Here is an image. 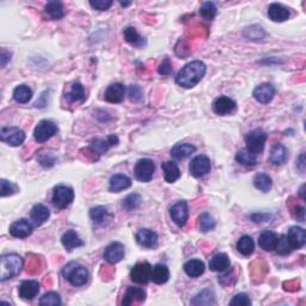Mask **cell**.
Listing matches in <instances>:
<instances>
[{"mask_svg": "<svg viewBox=\"0 0 306 306\" xmlns=\"http://www.w3.org/2000/svg\"><path fill=\"white\" fill-rule=\"evenodd\" d=\"M205 74H206V65L200 60L191 61L178 72L176 83L185 89H191L200 83Z\"/></svg>", "mask_w": 306, "mask_h": 306, "instance_id": "cell-1", "label": "cell"}, {"mask_svg": "<svg viewBox=\"0 0 306 306\" xmlns=\"http://www.w3.org/2000/svg\"><path fill=\"white\" fill-rule=\"evenodd\" d=\"M23 259L17 253H6L0 259V279L2 281L17 276L23 268Z\"/></svg>", "mask_w": 306, "mask_h": 306, "instance_id": "cell-2", "label": "cell"}, {"mask_svg": "<svg viewBox=\"0 0 306 306\" xmlns=\"http://www.w3.org/2000/svg\"><path fill=\"white\" fill-rule=\"evenodd\" d=\"M64 276L71 282V285L74 287H80V286L85 285L89 280V272L85 267L79 266L76 262L70 263L65 267Z\"/></svg>", "mask_w": 306, "mask_h": 306, "instance_id": "cell-3", "label": "cell"}, {"mask_svg": "<svg viewBox=\"0 0 306 306\" xmlns=\"http://www.w3.org/2000/svg\"><path fill=\"white\" fill-rule=\"evenodd\" d=\"M267 141V133L261 128L253 129L245 135L246 149L252 155H260L265 149Z\"/></svg>", "mask_w": 306, "mask_h": 306, "instance_id": "cell-4", "label": "cell"}, {"mask_svg": "<svg viewBox=\"0 0 306 306\" xmlns=\"http://www.w3.org/2000/svg\"><path fill=\"white\" fill-rule=\"evenodd\" d=\"M74 200V191L72 188L67 187V185H58L54 188L53 197H52V202L54 207L58 210H65L73 202Z\"/></svg>", "mask_w": 306, "mask_h": 306, "instance_id": "cell-5", "label": "cell"}, {"mask_svg": "<svg viewBox=\"0 0 306 306\" xmlns=\"http://www.w3.org/2000/svg\"><path fill=\"white\" fill-rule=\"evenodd\" d=\"M58 132V127L53 121H49V120H42L41 122H38V125L36 126L34 131V138L37 142L40 144H43V142L48 141L50 138L57 134Z\"/></svg>", "mask_w": 306, "mask_h": 306, "instance_id": "cell-6", "label": "cell"}, {"mask_svg": "<svg viewBox=\"0 0 306 306\" xmlns=\"http://www.w3.org/2000/svg\"><path fill=\"white\" fill-rule=\"evenodd\" d=\"M119 144V138L116 135H109L107 139H96L91 142L87 151L93 155V159H97L103 153H106L110 147Z\"/></svg>", "mask_w": 306, "mask_h": 306, "instance_id": "cell-7", "label": "cell"}, {"mask_svg": "<svg viewBox=\"0 0 306 306\" xmlns=\"http://www.w3.org/2000/svg\"><path fill=\"white\" fill-rule=\"evenodd\" d=\"M0 139L10 146H21L25 140V134L18 127H4L0 131Z\"/></svg>", "mask_w": 306, "mask_h": 306, "instance_id": "cell-8", "label": "cell"}, {"mask_svg": "<svg viewBox=\"0 0 306 306\" xmlns=\"http://www.w3.org/2000/svg\"><path fill=\"white\" fill-rule=\"evenodd\" d=\"M155 163L151 159L144 158L138 161L134 168V175L136 180L141 182H149L155 174Z\"/></svg>", "mask_w": 306, "mask_h": 306, "instance_id": "cell-9", "label": "cell"}, {"mask_svg": "<svg viewBox=\"0 0 306 306\" xmlns=\"http://www.w3.org/2000/svg\"><path fill=\"white\" fill-rule=\"evenodd\" d=\"M152 275V267L147 262L138 263L133 267L131 270V279L132 281L136 282V284L145 285L151 280Z\"/></svg>", "mask_w": 306, "mask_h": 306, "instance_id": "cell-10", "label": "cell"}, {"mask_svg": "<svg viewBox=\"0 0 306 306\" xmlns=\"http://www.w3.org/2000/svg\"><path fill=\"white\" fill-rule=\"evenodd\" d=\"M189 171L194 177H202L211 171V161L207 156H196L189 165Z\"/></svg>", "mask_w": 306, "mask_h": 306, "instance_id": "cell-11", "label": "cell"}, {"mask_svg": "<svg viewBox=\"0 0 306 306\" xmlns=\"http://www.w3.org/2000/svg\"><path fill=\"white\" fill-rule=\"evenodd\" d=\"M171 219L178 227H183L187 224L188 217H189V211H188V205L185 201H178L170 208Z\"/></svg>", "mask_w": 306, "mask_h": 306, "instance_id": "cell-12", "label": "cell"}, {"mask_svg": "<svg viewBox=\"0 0 306 306\" xmlns=\"http://www.w3.org/2000/svg\"><path fill=\"white\" fill-rule=\"evenodd\" d=\"M237 108V104L233 99L229 98L226 96L218 97V98L213 102V110L218 115H229V114L233 113Z\"/></svg>", "mask_w": 306, "mask_h": 306, "instance_id": "cell-13", "label": "cell"}, {"mask_svg": "<svg viewBox=\"0 0 306 306\" xmlns=\"http://www.w3.org/2000/svg\"><path fill=\"white\" fill-rule=\"evenodd\" d=\"M125 257V246L121 243L114 242L104 250V260L109 263H117Z\"/></svg>", "mask_w": 306, "mask_h": 306, "instance_id": "cell-14", "label": "cell"}, {"mask_svg": "<svg viewBox=\"0 0 306 306\" xmlns=\"http://www.w3.org/2000/svg\"><path fill=\"white\" fill-rule=\"evenodd\" d=\"M10 233L16 238H27L32 233V225L27 219H19L10 226Z\"/></svg>", "mask_w": 306, "mask_h": 306, "instance_id": "cell-15", "label": "cell"}, {"mask_svg": "<svg viewBox=\"0 0 306 306\" xmlns=\"http://www.w3.org/2000/svg\"><path fill=\"white\" fill-rule=\"evenodd\" d=\"M40 292V284L34 280H27L23 281L18 288L19 297L24 300H32Z\"/></svg>", "mask_w": 306, "mask_h": 306, "instance_id": "cell-16", "label": "cell"}, {"mask_svg": "<svg viewBox=\"0 0 306 306\" xmlns=\"http://www.w3.org/2000/svg\"><path fill=\"white\" fill-rule=\"evenodd\" d=\"M287 240L293 249H300L305 245L306 242V232L304 229L299 226H293L289 229L287 236Z\"/></svg>", "mask_w": 306, "mask_h": 306, "instance_id": "cell-17", "label": "cell"}, {"mask_svg": "<svg viewBox=\"0 0 306 306\" xmlns=\"http://www.w3.org/2000/svg\"><path fill=\"white\" fill-rule=\"evenodd\" d=\"M126 96V87L121 83H115L108 86L104 93V98L110 103H121Z\"/></svg>", "mask_w": 306, "mask_h": 306, "instance_id": "cell-18", "label": "cell"}, {"mask_svg": "<svg viewBox=\"0 0 306 306\" xmlns=\"http://www.w3.org/2000/svg\"><path fill=\"white\" fill-rule=\"evenodd\" d=\"M275 96V87L272 84L265 83L261 84L253 90V97L256 100H259L260 103H269L270 100L274 98Z\"/></svg>", "mask_w": 306, "mask_h": 306, "instance_id": "cell-19", "label": "cell"}, {"mask_svg": "<svg viewBox=\"0 0 306 306\" xmlns=\"http://www.w3.org/2000/svg\"><path fill=\"white\" fill-rule=\"evenodd\" d=\"M136 242L144 248H153L158 242V236L155 231L149 229H141L136 233Z\"/></svg>", "mask_w": 306, "mask_h": 306, "instance_id": "cell-20", "label": "cell"}, {"mask_svg": "<svg viewBox=\"0 0 306 306\" xmlns=\"http://www.w3.org/2000/svg\"><path fill=\"white\" fill-rule=\"evenodd\" d=\"M289 10L286 6L278 4V3H273L268 8V17L273 22H285L289 18Z\"/></svg>", "mask_w": 306, "mask_h": 306, "instance_id": "cell-21", "label": "cell"}, {"mask_svg": "<svg viewBox=\"0 0 306 306\" xmlns=\"http://www.w3.org/2000/svg\"><path fill=\"white\" fill-rule=\"evenodd\" d=\"M278 242H279L278 234L269 230L262 232L259 238V245L261 246V249L265 250V251H273V250H275L276 245H278Z\"/></svg>", "mask_w": 306, "mask_h": 306, "instance_id": "cell-22", "label": "cell"}, {"mask_svg": "<svg viewBox=\"0 0 306 306\" xmlns=\"http://www.w3.org/2000/svg\"><path fill=\"white\" fill-rule=\"evenodd\" d=\"M131 185H132V181L128 176L122 175V174H117V175H114L113 177L110 178L109 190L113 191V193H120L121 190L128 189Z\"/></svg>", "mask_w": 306, "mask_h": 306, "instance_id": "cell-23", "label": "cell"}, {"mask_svg": "<svg viewBox=\"0 0 306 306\" xmlns=\"http://www.w3.org/2000/svg\"><path fill=\"white\" fill-rule=\"evenodd\" d=\"M61 242H63V245L66 248L67 251H72L73 249L84 245V242L81 240L79 234L74 230L66 231V232L64 233V236L61 237Z\"/></svg>", "mask_w": 306, "mask_h": 306, "instance_id": "cell-24", "label": "cell"}, {"mask_svg": "<svg viewBox=\"0 0 306 306\" xmlns=\"http://www.w3.org/2000/svg\"><path fill=\"white\" fill-rule=\"evenodd\" d=\"M85 91H84V87L80 83H73L70 90L65 93V99L68 103H81L85 100Z\"/></svg>", "mask_w": 306, "mask_h": 306, "instance_id": "cell-25", "label": "cell"}, {"mask_svg": "<svg viewBox=\"0 0 306 306\" xmlns=\"http://www.w3.org/2000/svg\"><path fill=\"white\" fill-rule=\"evenodd\" d=\"M49 216H50L49 210L41 203H38V205H36V206L32 207L31 214H30L31 220H32V223H34L35 226L43 225L45 221L48 220Z\"/></svg>", "mask_w": 306, "mask_h": 306, "instance_id": "cell-26", "label": "cell"}, {"mask_svg": "<svg viewBox=\"0 0 306 306\" xmlns=\"http://www.w3.org/2000/svg\"><path fill=\"white\" fill-rule=\"evenodd\" d=\"M288 158V152L287 148L284 145L276 144L270 149L269 155V162L274 165H281L287 161Z\"/></svg>", "mask_w": 306, "mask_h": 306, "instance_id": "cell-27", "label": "cell"}, {"mask_svg": "<svg viewBox=\"0 0 306 306\" xmlns=\"http://www.w3.org/2000/svg\"><path fill=\"white\" fill-rule=\"evenodd\" d=\"M146 299V292L139 287H129L127 289L122 304L125 306L132 305L133 302H142Z\"/></svg>", "mask_w": 306, "mask_h": 306, "instance_id": "cell-28", "label": "cell"}, {"mask_svg": "<svg viewBox=\"0 0 306 306\" xmlns=\"http://www.w3.org/2000/svg\"><path fill=\"white\" fill-rule=\"evenodd\" d=\"M231 262L226 253H217L211 259L210 268L213 272H226L230 268Z\"/></svg>", "mask_w": 306, "mask_h": 306, "instance_id": "cell-29", "label": "cell"}, {"mask_svg": "<svg viewBox=\"0 0 306 306\" xmlns=\"http://www.w3.org/2000/svg\"><path fill=\"white\" fill-rule=\"evenodd\" d=\"M163 172H164V177L165 181L168 182V183H174L178 180V178L181 177V170L180 168L177 167V164L174 162H165L163 163L162 165Z\"/></svg>", "mask_w": 306, "mask_h": 306, "instance_id": "cell-30", "label": "cell"}, {"mask_svg": "<svg viewBox=\"0 0 306 306\" xmlns=\"http://www.w3.org/2000/svg\"><path fill=\"white\" fill-rule=\"evenodd\" d=\"M196 151L194 145L188 144V142H181V144L175 145L171 149V156L176 159H185Z\"/></svg>", "mask_w": 306, "mask_h": 306, "instance_id": "cell-31", "label": "cell"}, {"mask_svg": "<svg viewBox=\"0 0 306 306\" xmlns=\"http://www.w3.org/2000/svg\"><path fill=\"white\" fill-rule=\"evenodd\" d=\"M170 278V272L169 268L165 265H157L152 268V275L151 280L155 284L163 285L168 281Z\"/></svg>", "mask_w": 306, "mask_h": 306, "instance_id": "cell-32", "label": "cell"}, {"mask_svg": "<svg viewBox=\"0 0 306 306\" xmlns=\"http://www.w3.org/2000/svg\"><path fill=\"white\" fill-rule=\"evenodd\" d=\"M184 272L190 278H198L205 273V263L200 260H190L184 265Z\"/></svg>", "mask_w": 306, "mask_h": 306, "instance_id": "cell-33", "label": "cell"}, {"mask_svg": "<svg viewBox=\"0 0 306 306\" xmlns=\"http://www.w3.org/2000/svg\"><path fill=\"white\" fill-rule=\"evenodd\" d=\"M90 217H91V219H92L93 223L97 224V225H103V224H106L107 221L110 220V218H112L108 210H107L106 207H102V206L91 208Z\"/></svg>", "mask_w": 306, "mask_h": 306, "instance_id": "cell-34", "label": "cell"}, {"mask_svg": "<svg viewBox=\"0 0 306 306\" xmlns=\"http://www.w3.org/2000/svg\"><path fill=\"white\" fill-rule=\"evenodd\" d=\"M44 12L50 19H61L65 16L64 5L61 2H49L44 6Z\"/></svg>", "mask_w": 306, "mask_h": 306, "instance_id": "cell-35", "label": "cell"}, {"mask_svg": "<svg viewBox=\"0 0 306 306\" xmlns=\"http://www.w3.org/2000/svg\"><path fill=\"white\" fill-rule=\"evenodd\" d=\"M253 185H255L256 189L261 190L263 193H268L273 187V181L269 175L261 172V174H257L253 177Z\"/></svg>", "mask_w": 306, "mask_h": 306, "instance_id": "cell-36", "label": "cell"}, {"mask_svg": "<svg viewBox=\"0 0 306 306\" xmlns=\"http://www.w3.org/2000/svg\"><path fill=\"white\" fill-rule=\"evenodd\" d=\"M14 98L17 103H28L32 98V91L27 85H19L14 90Z\"/></svg>", "mask_w": 306, "mask_h": 306, "instance_id": "cell-37", "label": "cell"}, {"mask_svg": "<svg viewBox=\"0 0 306 306\" xmlns=\"http://www.w3.org/2000/svg\"><path fill=\"white\" fill-rule=\"evenodd\" d=\"M237 250L244 256L251 255L255 250V243L250 236H243L237 243Z\"/></svg>", "mask_w": 306, "mask_h": 306, "instance_id": "cell-38", "label": "cell"}, {"mask_svg": "<svg viewBox=\"0 0 306 306\" xmlns=\"http://www.w3.org/2000/svg\"><path fill=\"white\" fill-rule=\"evenodd\" d=\"M123 36H125L127 42H129L132 45H135V47H142L145 44L144 38L140 36L135 28L133 27L126 28L125 31H123Z\"/></svg>", "mask_w": 306, "mask_h": 306, "instance_id": "cell-39", "label": "cell"}, {"mask_svg": "<svg viewBox=\"0 0 306 306\" xmlns=\"http://www.w3.org/2000/svg\"><path fill=\"white\" fill-rule=\"evenodd\" d=\"M193 305H213L216 304V299H214V293L211 289H205L190 301Z\"/></svg>", "mask_w": 306, "mask_h": 306, "instance_id": "cell-40", "label": "cell"}, {"mask_svg": "<svg viewBox=\"0 0 306 306\" xmlns=\"http://www.w3.org/2000/svg\"><path fill=\"white\" fill-rule=\"evenodd\" d=\"M236 161L238 162L239 164L244 165V167H253V165H256L257 163L256 156L250 153L246 148L240 149V151L237 152Z\"/></svg>", "mask_w": 306, "mask_h": 306, "instance_id": "cell-41", "label": "cell"}, {"mask_svg": "<svg viewBox=\"0 0 306 306\" xmlns=\"http://www.w3.org/2000/svg\"><path fill=\"white\" fill-rule=\"evenodd\" d=\"M216 227V221L210 213L205 212L198 217V229L202 232H208V231L213 230Z\"/></svg>", "mask_w": 306, "mask_h": 306, "instance_id": "cell-42", "label": "cell"}, {"mask_svg": "<svg viewBox=\"0 0 306 306\" xmlns=\"http://www.w3.org/2000/svg\"><path fill=\"white\" fill-rule=\"evenodd\" d=\"M140 203H141V196H140L139 194H131L128 195L126 198H123V202L122 206L125 208L126 211H134L140 206Z\"/></svg>", "mask_w": 306, "mask_h": 306, "instance_id": "cell-43", "label": "cell"}, {"mask_svg": "<svg viewBox=\"0 0 306 306\" xmlns=\"http://www.w3.org/2000/svg\"><path fill=\"white\" fill-rule=\"evenodd\" d=\"M217 6L214 3L207 2L203 3L202 6L200 8V15L202 16L205 19H207V21H212V19H214V17L217 16Z\"/></svg>", "mask_w": 306, "mask_h": 306, "instance_id": "cell-44", "label": "cell"}, {"mask_svg": "<svg viewBox=\"0 0 306 306\" xmlns=\"http://www.w3.org/2000/svg\"><path fill=\"white\" fill-rule=\"evenodd\" d=\"M244 35L246 37H249L250 40H262L266 36L265 31L261 27H257V25H252V27L246 28V30L244 31Z\"/></svg>", "mask_w": 306, "mask_h": 306, "instance_id": "cell-45", "label": "cell"}, {"mask_svg": "<svg viewBox=\"0 0 306 306\" xmlns=\"http://www.w3.org/2000/svg\"><path fill=\"white\" fill-rule=\"evenodd\" d=\"M17 189H18L17 185L11 183V182H9L6 180L0 181V195H2L3 197L14 195L16 191H17Z\"/></svg>", "mask_w": 306, "mask_h": 306, "instance_id": "cell-46", "label": "cell"}, {"mask_svg": "<svg viewBox=\"0 0 306 306\" xmlns=\"http://www.w3.org/2000/svg\"><path fill=\"white\" fill-rule=\"evenodd\" d=\"M61 304V298L58 293L55 292H49L45 293L40 299V305H60Z\"/></svg>", "mask_w": 306, "mask_h": 306, "instance_id": "cell-47", "label": "cell"}, {"mask_svg": "<svg viewBox=\"0 0 306 306\" xmlns=\"http://www.w3.org/2000/svg\"><path fill=\"white\" fill-rule=\"evenodd\" d=\"M275 250L280 253V255H287V253L292 251V248H291V245H289L287 237L286 236L279 237V242H278V245H276Z\"/></svg>", "mask_w": 306, "mask_h": 306, "instance_id": "cell-48", "label": "cell"}, {"mask_svg": "<svg viewBox=\"0 0 306 306\" xmlns=\"http://www.w3.org/2000/svg\"><path fill=\"white\" fill-rule=\"evenodd\" d=\"M251 304V300H250L248 295L245 293H239L234 297L232 300L230 301V305H243V306H248Z\"/></svg>", "mask_w": 306, "mask_h": 306, "instance_id": "cell-49", "label": "cell"}, {"mask_svg": "<svg viewBox=\"0 0 306 306\" xmlns=\"http://www.w3.org/2000/svg\"><path fill=\"white\" fill-rule=\"evenodd\" d=\"M90 5L98 11H107L113 5L112 0H96V2H90Z\"/></svg>", "mask_w": 306, "mask_h": 306, "instance_id": "cell-50", "label": "cell"}, {"mask_svg": "<svg viewBox=\"0 0 306 306\" xmlns=\"http://www.w3.org/2000/svg\"><path fill=\"white\" fill-rule=\"evenodd\" d=\"M158 72L159 74H162V76H169L172 72V66H171V63H170V59L169 58H165L164 61L159 65V68H158Z\"/></svg>", "mask_w": 306, "mask_h": 306, "instance_id": "cell-51", "label": "cell"}, {"mask_svg": "<svg viewBox=\"0 0 306 306\" xmlns=\"http://www.w3.org/2000/svg\"><path fill=\"white\" fill-rule=\"evenodd\" d=\"M40 163L43 167H52L55 163V157L49 152H41Z\"/></svg>", "mask_w": 306, "mask_h": 306, "instance_id": "cell-52", "label": "cell"}, {"mask_svg": "<svg viewBox=\"0 0 306 306\" xmlns=\"http://www.w3.org/2000/svg\"><path fill=\"white\" fill-rule=\"evenodd\" d=\"M141 89H140L138 85H132L129 87V98H131L133 102H138V100L141 99Z\"/></svg>", "mask_w": 306, "mask_h": 306, "instance_id": "cell-53", "label": "cell"}, {"mask_svg": "<svg viewBox=\"0 0 306 306\" xmlns=\"http://www.w3.org/2000/svg\"><path fill=\"white\" fill-rule=\"evenodd\" d=\"M292 214L295 219H298L299 221H304L305 220V208L301 206H294L292 207Z\"/></svg>", "mask_w": 306, "mask_h": 306, "instance_id": "cell-54", "label": "cell"}, {"mask_svg": "<svg viewBox=\"0 0 306 306\" xmlns=\"http://www.w3.org/2000/svg\"><path fill=\"white\" fill-rule=\"evenodd\" d=\"M10 57H11V54H10L9 52H6L5 49L2 50V54H0V61H2V66L3 67H4L6 63H8L10 59H11Z\"/></svg>", "mask_w": 306, "mask_h": 306, "instance_id": "cell-55", "label": "cell"}, {"mask_svg": "<svg viewBox=\"0 0 306 306\" xmlns=\"http://www.w3.org/2000/svg\"><path fill=\"white\" fill-rule=\"evenodd\" d=\"M299 161H300L298 163V165H300L299 169H300V171H304V153H301L300 157H299Z\"/></svg>", "mask_w": 306, "mask_h": 306, "instance_id": "cell-56", "label": "cell"}]
</instances>
